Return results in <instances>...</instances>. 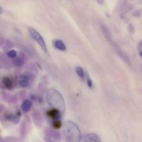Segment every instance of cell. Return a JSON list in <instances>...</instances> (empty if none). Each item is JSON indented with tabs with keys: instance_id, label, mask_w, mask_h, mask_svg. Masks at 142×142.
I'll use <instances>...</instances> for the list:
<instances>
[{
	"instance_id": "cell-8",
	"label": "cell",
	"mask_w": 142,
	"mask_h": 142,
	"mask_svg": "<svg viewBox=\"0 0 142 142\" xmlns=\"http://www.w3.org/2000/svg\"><path fill=\"white\" fill-rule=\"evenodd\" d=\"M116 52H117V54L119 55V57H120L126 63H127L128 65H131V62H130V61L129 57H128V56H127L124 53V52L121 51L120 50V48L116 50Z\"/></svg>"
},
{
	"instance_id": "cell-10",
	"label": "cell",
	"mask_w": 142,
	"mask_h": 142,
	"mask_svg": "<svg viewBox=\"0 0 142 142\" xmlns=\"http://www.w3.org/2000/svg\"><path fill=\"white\" fill-rule=\"evenodd\" d=\"M52 126H53V127L54 129H59L62 127V123L60 120L57 119V120H54L53 123H52Z\"/></svg>"
},
{
	"instance_id": "cell-17",
	"label": "cell",
	"mask_w": 142,
	"mask_h": 142,
	"mask_svg": "<svg viewBox=\"0 0 142 142\" xmlns=\"http://www.w3.org/2000/svg\"><path fill=\"white\" fill-rule=\"evenodd\" d=\"M128 29L129 33H131V34H133V33L135 32V28H134V26L131 23L128 25Z\"/></svg>"
},
{
	"instance_id": "cell-11",
	"label": "cell",
	"mask_w": 142,
	"mask_h": 142,
	"mask_svg": "<svg viewBox=\"0 0 142 142\" xmlns=\"http://www.w3.org/2000/svg\"><path fill=\"white\" fill-rule=\"evenodd\" d=\"M76 73L78 74V76L81 78H84L85 77V74L84 72L83 69L80 67H77L76 68Z\"/></svg>"
},
{
	"instance_id": "cell-7",
	"label": "cell",
	"mask_w": 142,
	"mask_h": 142,
	"mask_svg": "<svg viewBox=\"0 0 142 142\" xmlns=\"http://www.w3.org/2000/svg\"><path fill=\"white\" fill-rule=\"evenodd\" d=\"M32 106V102L28 99L23 100L21 104V109L24 112H27L30 110Z\"/></svg>"
},
{
	"instance_id": "cell-23",
	"label": "cell",
	"mask_w": 142,
	"mask_h": 142,
	"mask_svg": "<svg viewBox=\"0 0 142 142\" xmlns=\"http://www.w3.org/2000/svg\"><path fill=\"white\" fill-rule=\"evenodd\" d=\"M141 1H142V0H141Z\"/></svg>"
},
{
	"instance_id": "cell-18",
	"label": "cell",
	"mask_w": 142,
	"mask_h": 142,
	"mask_svg": "<svg viewBox=\"0 0 142 142\" xmlns=\"http://www.w3.org/2000/svg\"><path fill=\"white\" fill-rule=\"evenodd\" d=\"M87 82L88 86L89 88H92L93 87V83H92V81L91 79L90 78V77H89L88 75H87Z\"/></svg>"
},
{
	"instance_id": "cell-13",
	"label": "cell",
	"mask_w": 142,
	"mask_h": 142,
	"mask_svg": "<svg viewBox=\"0 0 142 142\" xmlns=\"http://www.w3.org/2000/svg\"><path fill=\"white\" fill-rule=\"evenodd\" d=\"M13 63L17 67H21L23 65V61L20 57H16L14 58Z\"/></svg>"
},
{
	"instance_id": "cell-14",
	"label": "cell",
	"mask_w": 142,
	"mask_h": 142,
	"mask_svg": "<svg viewBox=\"0 0 142 142\" xmlns=\"http://www.w3.org/2000/svg\"><path fill=\"white\" fill-rule=\"evenodd\" d=\"M132 16L136 18H140L142 16V9H139L134 11L132 13Z\"/></svg>"
},
{
	"instance_id": "cell-22",
	"label": "cell",
	"mask_w": 142,
	"mask_h": 142,
	"mask_svg": "<svg viewBox=\"0 0 142 142\" xmlns=\"http://www.w3.org/2000/svg\"><path fill=\"white\" fill-rule=\"evenodd\" d=\"M139 54H140V56H141V57H142V51H140V52H139Z\"/></svg>"
},
{
	"instance_id": "cell-21",
	"label": "cell",
	"mask_w": 142,
	"mask_h": 142,
	"mask_svg": "<svg viewBox=\"0 0 142 142\" xmlns=\"http://www.w3.org/2000/svg\"><path fill=\"white\" fill-rule=\"evenodd\" d=\"M97 1L98 2V3H99L100 5H102L103 3V0H97Z\"/></svg>"
},
{
	"instance_id": "cell-15",
	"label": "cell",
	"mask_w": 142,
	"mask_h": 142,
	"mask_svg": "<svg viewBox=\"0 0 142 142\" xmlns=\"http://www.w3.org/2000/svg\"><path fill=\"white\" fill-rule=\"evenodd\" d=\"M7 56H8V57H9L10 58L14 59V58L16 57L17 52L14 50H11L7 52Z\"/></svg>"
},
{
	"instance_id": "cell-5",
	"label": "cell",
	"mask_w": 142,
	"mask_h": 142,
	"mask_svg": "<svg viewBox=\"0 0 142 142\" xmlns=\"http://www.w3.org/2000/svg\"><path fill=\"white\" fill-rule=\"evenodd\" d=\"M61 112L57 108H53L52 109L47 111V115L48 117L53 120H57V119H59L61 117Z\"/></svg>"
},
{
	"instance_id": "cell-9",
	"label": "cell",
	"mask_w": 142,
	"mask_h": 142,
	"mask_svg": "<svg viewBox=\"0 0 142 142\" xmlns=\"http://www.w3.org/2000/svg\"><path fill=\"white\" fill-rule=\"evenodd\" d=\"M2 83L7 89H11L13 88V84L9 77H3L2 78Z\"/></svg>"
},
{
	"instance_id": "cell-12",
	"label": "cell",
	"mask_w": 142,
	"mask_h": 142,
	"mask_svg": "<svg viewBox=\"0 0 142 142\" xmlns=\"http://www.w3.org/2000/svg\"><path fill=\"white\" fill-rule=\"evenodd\" d=\"M20 84L22 88H27L29 86V82L28 79H20Z\"/></svg>"
},
{
	"instance_id": "cell-2",
	"label": "cell",
	"mask_w": 142,
	"mask_h": 142,
	"mask_svg": "<svg viewBox=\"0 0 142 142\" xmlns=\"http://www.w3.org/2000/svg\"><path fill=\"white\" fill-rule=\"evenodd\" d=\"M47 100L52 107L57 108L61 112L65 111V103L61 94L57 90L52 89L47 92Z\"/></svg>"
},
{
	"instance_id": "cell-19",
	"label": "cell",
	"mask_w": 142,
	"mask_h": 142,
	"mask_svg": "<svg viewBox=\"0 0 142 142\" xmlns=\"http://www.w3.org/2000/svg\"><path fill=\"white\" fill-rule=\"evenodd\" d=\"M133 8V7L132 5L130 4H127L125 7V12H128V11L132 10Z\"/></svg>"
},
{
	"instance_id": "cell-20",
	"label": "cell",
	"mask_w": 142,
	"mask_h": 142,
	"mask_svg": "<svg viewBox=\"0 0 142 142\" xmlns=\"http://www.w3.org/2000/svg\"><path fill=\"white\" fill-rule=\"evenodd\" d=\"M137 48H138V50L139 52L142 51V40L140 41L139 42H138V45H137Z\"/></svg>"
},
{
	"instance_id": "cell-6",
	"label": "cell",
	"mask_w": 142,
	"mask_h": 142,
	"mask_svg": "<svg viewBox=\"0 0 142 142\" xmlns=\"http://www.w3.org/2000/svg\"><path fill=\"white\" fill-rule=\"evenodd\" d=\"M53 44L54 47L58 50L64 51L66 49L65 43L59 40H54L53 42Z\"/></svg>"
},
{
	"instance_id": "cell-1",
	"label": "cell",
	"mask_w": 142,
	"mask_h": 142,
	"mask_svg": "<svg viewBox=\"0 0 142 142\" xmlns=\"http://www.w3.org/2000/svg\"><path fill=\"white\" fill-rule=\"evenodd\" d=\"M63 132L66 139L68 141H80L82 136L80 129L72 121H66L63 127Z\"/></svg>"
},
{
	"instance_id": "cell-3",
	"label": "cell",
	"mask_w": 142,
	"mask_h": 142,
	"mask_svg": "<svg viewBox=\"0 0 142 142\" xmlns=\"http://www.w3.org/2000/svg\"><path fill=\"white\" fill-rule=\"evenodd\" d=\"M28 31L29 33V35H30L32 38L38 43L39 45L41 46V48H42V49L45 53H48L46 44L42 36H41L35 29L32 27H29L28 28Z\"/></svg>"
},
{
	"instance_id": "cell-16",
	"label": "cell",
	"mask_w": 142,
	"mask_h": 142,
	"mask_svg": "<svg viewBox=\"0 0 142 142\" xmlns=\"http://www.w3.org/2000/svg\"><path fill=\"white\" fill-rule=\"evenodd\" d=\"M19 119H20V115L18 114L16 115H12V118H11V120L12 121V122L16 124L18 122H19Z\"/></svg>"
},
{
	"instance_id": "cell-4",
	"label": "cell",
	"mask_w": 142,
	"mask_h": 142,
	"mask_svg": "<svg viewBox=\"0 0 142 142\" xmlns=\"http://www.w3.org/2000/svg\"><path fill=\"white\" fill-rule=\"evenodd\" d=\"M82 140L83 141H92L98 142L100 141V139L99 136L94 133H88L82 137Z\"/></svg>"
}]
</instances>
